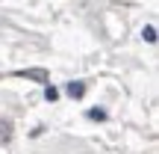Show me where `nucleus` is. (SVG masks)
I'll return each instance as SVG.
<instances>
[{
	"mask_svg": "<svg viewBox=\"0 0 159 154\" xmlns=\"http://www.w3.org/2000/svg\"><path fill=\"white\" fill-rule=\"evenodd\" d=\"M21 77H27V80H35V83H50V74H47L44 68H24V71H18Z\"/></svg>",
	"mask_w": 159,
	"mask_h": 154,
	"instance_id": "f257e3e1",
	"label": "nucleus"
},
{
	"mask_svg": "<svg viewBox=\"0 0 159 154\" xmlns=\"http://www.w3.org/2000/svg\"><path fill=\"white\" fill-rule=\"evenodd\" d=\"M65 92H68L71 98H83V95H85V83L74 80V83H68V86H65Z\"/></svg>",
	"mask_w": 159,
	"mask_h": 154,
	"instance_id": "f03ea898",
	"label": "nucleus"
},
{
	"mask_svg": "<svg viewBox=\"0 0 159 154\" xmlns=\"http://www.w3.org/2000/svg\"><path fill=\"white\" fill-rule=\"evenodd\" d=\"M9 139H12V122L0 119V142H9Z\"/></svg>",
	"mask_w": 159,
	"mask_h": 154,
	"instance_id": "7ed1b4c3",
	"label": "nucleus"
},
{
	"mask_svg": "<svg viewBox=\"0 0 159 154\" xmlns=\"http://www.w3.org/2000/svg\"><path fill=\"white\" fill-rule=\"evenodd\" d=\"M142 36H144V42H150V45H153V42H156V27H153V24H148V27L142 30Z\"/></svg>",
	"mask_w": 159,
	"mask_h": 154,
	"instance_id": "20e7f679",
	"label": "nucleus"
},
{
	"mask_svg": "<svg viewBox=\"0 0 159 154\" xmlns=\"http://www.w3.org/2000/svg\"><path fill=\"white\" fill-rule=\"evenodd\" d=\"M44 98H47V101H56V98H59V89L47 83V86H44Z\"/></svg>",
	"mask_w": 159,
	"mask_h": 154,
	"instance_id": "39448f33",
	"label": "nucleus"
},
{
	"mask_svg": "<svg viewBox=\"0 0 159 154\" xmlns=\"http://www.w3.org/2000/svg\"><path fill=\"white\" fill-rule=\"evenodd\" d=\"M85 116H89V119H94V122H103V119H106V110H89Z\"/></svg>",
	"mask_w": 159,
	"mask_h": 154,
	"instance_id": "423d86ee",
	"label": "nucleus"
}]
</instances>
